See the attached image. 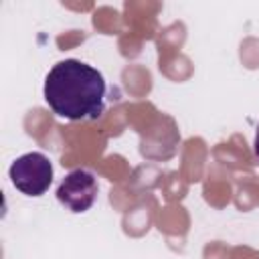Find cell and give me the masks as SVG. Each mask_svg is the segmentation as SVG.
<instances>
[{
	"mask_svg": "<svg viewBox=\"0 0 259 259\" xmlns=\"http://www.w3.org/2000/svg\"><path fill=\"white\" fill-rule=\"evenodd\" d=\"M42 95L51 111L69 121H93L105 111L107 83L101 71L79 59H63L45 77Z\"/></svg>",
	"mask_w": 259,
	"mask_h": 259,
	"instance_id": "obj_1",
	"label": "cell"
},
{
	"mask_svg": "<svg viewBox=\"0 0 259 259\" xmlns=\"http://www.w3.org/2000/svg\"><path fill=\"white\" fill-rule=\"evenodd\" d=\"M8 178L22 194L42 196L53 184V162L42 152H26L10 164Z\"/></svg>",
	"mask_w": 259,
	"mask_h": 259,
	"instance_id": "obj_2",
	"label": "cell"
},
{
	"mask_svg": "<svg viewBox=\"0 0 259 259\" xmlns=\"http://www.w3.org/2000/svg\"><path fill=\"white\" fill-rule=\"evenodd\" d=\"M97 192H99V184H97L95 174L85 168H75L65 174V178L59 182L55 194H57V200L67 210L81 214L93 206Z\"/></svg>",
	"mask_w": 259,
	"mask_h": 259,
	"instance_id": "obj_3",
	"label": "cell"
},
{
	"mask_svg": "<svg viewBox=\"0 0 259 259\" xmlns=\"http://www.w3.org/2000/svg\"><path fill=\"white\" fill-rule=\"evenodd\" d=\"M253 150H255V156L259 158V125L255 130V140H253Z\"/></svg>",
	"mask_w": 259,
	"mask_h": 259,
	"instance_id": "obj_4",
	"label": "cell"
}]
</instances>
